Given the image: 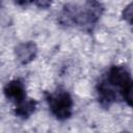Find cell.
Wrapping results in <instances>:
<instances>
[{
  "instance_id": "6da1fadb",
  "label": "cell",
  "mask_w": 133,
  "mask_h": 133,
  "mask_svg": "<svg viewBox=\"0 0 133 133\" xmlns=\"http://www.w3.org/2000/svg\"><path fill=\"white\" fill-rule=\"evenodd\" d=\"M97 95L103 107H110L118 101L132 104V78L123 65L111 66L97 84Z\"/></svg>"
},
{
  "instance_id": "7a4b0ae2",
  "label": "cell",
  "mask_w": 133,
  "mask_h": 133,
  "mask_svg": "<svg viewBox=\"0 0 133 133\" xmlns=\"http://www.w3.org/2000/svg\"><path fill=\"white\" fill-rule=\"evenodd\" d=\"M103 7L99 2H86L82 6L66 4L59 16V20L64 25H76L89 31L98 22Z\"/></svg>"
},
{
  "instance_id": "3957f363",
  "label": "cell",
  "mask_w": 133,
  "mask_h": 133,
  "mask_svg": "<svg viewBox=\"0 0 133 133\" xmlns=\"http://www.w3.org/2000/svg\"><path fill=\"white\" fill-rule=\"evenodd\" d=\"M51 113L59 121L68 119L72 115L73 100L71 95L65 90L58 88L53 92L46 95Z\"/></svg>"
},
{
  "instance_id": "277c9868",
  "label": "cell",
  "mask_w": 133,
  "mask_h": 133,
  "mask_svg": "<svg viewBox=\"0 0 133 133\" xmlns=\"http://www.w3.org/2000/svg\"><path fill=\"white\" fill-rule=\"evenodd\" d=\"M3 91L5 95V98L8 101H10L11 103H14L16 107L28 99L23 82L18 79L9 81L5 85Z\"/></svg>"
},
{
  "instance_id": "5b68a950",
  "label": "cell",
  "mask_w": 133,
  "mask_h": 133,
  "mask_svg": "<svg viewBox=\"0 0 133 133\" xmlns=\"http://www.w3.org/2000/svg\"><path fill=\"white\" fill-rule=\"evenodd\" d=\"M35 107H36V102L34 100L28 98L26 101H24L22 104H20L19 106L16 107L15 113L18 117L27 118L34 112Z\"/></svg>"
},
{
  "instance_id": "8992f818",
  "label": "cell",
  "mask_w": 133,
  "mask_h": 133,
  "mask_svg": "<svg viewBox=\"0 0 133 133\" xmlns=\"http://www.w3.org/2000/svg\"><path fill=\"white\" fill-rule=\"evenodd\" d=\"M17 54L19 59L23 62L26 63L30 61L35 54V46L32 43H27V44H22L21 46L18 47Z\"/></svg>"
},
{
  "instance_id": "52a82bcc",
  "label": "cell",
  "mask_w": 133,
  "mask_h": 133,
  "mask_svg": "<svg viewBox=\"0 0 133 133\" xmlns=\"http://www.w3.org/2000/svg\"><path fill=\"white\" fill-rule=\"evenodd\" d=\"M124 18L131 24V19H132V4H130L127 8H125L124 10Z\"/></svg>"
}]
</instances>
